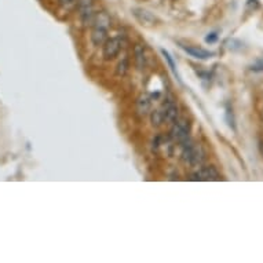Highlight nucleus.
<instances>
[{"label":"nucleus","instance_id":"nucleus-1","mask_svg":"<svg viewBox=\"0 0 263 263\" xmlns=\"http://www.w3.org/2000/svg\"><path fill=\"white\" fill-rule=\"evenodd\" d=\"M110 15L106 11H100L95 14L92 21V32H91V40L95 46H101L108 39L109 29H110Z\"/></svg>","mask_w":263,"mask_h":263},{"label":"nucleus","instance_id":"nucleus-2","mask_svg":"<svg viewBox=\"0 0 263 263\" xmlns=\"http://www.w3.org/2000/svg\"><path fill=\"white\" fill-rule=\"evenodd\" d=\"M182 146V160L190 165H200L204 160V152L201 146L192 143V141H186L181 143Z\"/></svg>","mask_w":263,"mask_h":263},{"label":"nucleus","instance_id":"nucleus-3","mask_svg":"<svg viewBox=\"0 0 263 263\" xmlns=\"http://www.w3.org/2000/svg\"><path fill=\"white\" fill-rule=\"evenodd\" d=\"M174 127L171 129V137L174 141L179 143H183L189 141V133H190V124L186 119H177L175 123H173Z\"/></svg>","mask_w":263,"mask_h":263},{"label":"nucleus","instance_id":"nucleus-4","mask_svg":"<svg viewBox=\"0 0 263 263\" xmlns=\"http://www.w3.org/2000/svg\"><path fill=\"white\" fill-rule=\"evenodd\" d=\"M121 47H123V37L120 35L113 36V37L105 40L104 51H102L105 60H113L120 52Z\"/></svg>","mask_w":263,"mask_h":263},{"label":"nucleus","instance_id":"nucleus-5","mask_svg":"<svg viewBox=\"0 0 263 263\" xmlns=\"http://www.w3.org/2000/svg\"><path fill=\"white\" fill-rule=\"evenodd\" d=\"M76 5L79 6V15L84 25H90L94 21L95 10L92 0H78Z\"/></svg>","mask_w":263,"mask_h":263},{"label":"nucleus","instance_id":"nucleus-6","mask_svg":"<svg viewBox=\"0 0 263 263\" xmlns=\"http://www.w3.org/2000/svg\"><path fill=\"white\" fill-rule=\"evenodd\" d=\"M192 179L193 181H218L220 179V175L214 167H203L192 175Z\"/></svg>","mask_w":263,"mask_h":263},{"label":"nucleus","instance_id":"nucleus-7","mask_svg":"<svg viewBox=\"0 0 263 263\" xmlns=\"http://www.w3.org/2000/svg\"><path fill=\"white\" fill-rule=\"evenodd\" d=\"M181 48L185 52H187L190 57H193L196 60H208L214 55V52L204 50V48L194 47V46H186V44H181Z\"/></svg>","mask_w":263,"mask_h":263},{"label":"nucleus","instance_id":"nucleus-8","mask_svg":"<svg viewBox=\"0 0 263 263\" xmlns=\"http://www.w3.org/2000/svg\"><path fill=\"white\" fill-rule=\"evenodd\" d=\"M161 109L164 110V121H167V123H170V124L175 123V120L178 119L177 105L174 104L171 100H168V102H167V104H164Z\"/></svg>","mask_w":263,"mask_h":263},{"label":"nucleus","instance_id":"nucleus-9","mask_svg":"<svg viewBox=\"0 0 263 263\" xmlns=\"http://www.w3.org/2000/svg\"><path fill=\"white\" fill-rule=\"evenodd\" d=\"M134 15L137 17V20L142 24V25H155L156 17L155 15H152L149 11H146V10L135 9Z\"/></svg>","mask_w":263,"mask_h":263},{"label":"nucleus","instance_id":"nucleus-10","mask_svg":"<svg viewBox=\"0 0 263 263\" xmlns=\"http://www.w3.org/2000/svg\"><path fill=\"white\" fill-rule=\"evenodd\" d=\"M134 55H135V65L139 70H142L146 64V57H145V48L142 44H137L134 48Z\"/></svg>","mask_w":263,"mask_h":263},{"label":"nucleus","instance_id":"nucleus-11","mask_svg":"<svg viewBox=\"0 0 263 263\" xmlns=\"http://www.w3.org/2000/svg\"><path fill=\"white\" fill-rule=\"evenodd\" d=\"M152 101L147 95H141L137 101V109H138V113L141 116H145L147 113L151 112Z\"/></svg>","mask_w":263,"mask_h":263},{"label":"nucleus","instance_id":"nucleus-12","mask_svg":"<svg viewBox=\"0 0 263 263\" xmlns=\"http://www.w3.org/2000/svg\"><path fill=\"white\" fill-rule=\"evenodd\" d=\"M151 121L155 127H160L164 123V110L161 108L156 109L151 113Z\"/></svg>","mask_w":263,"mask_h":263},{"label":"nucleus","instance_id":"nucleus-13","mask_svg":"<svg viewBox=\"0 0 263 263\" xmlns=\"http://www.w3.org/2000/svg\"><path fill=\"white\" fill-rule=\"evenodd\" d=\"M161 54L164 55V58H165V61L168 62L170 65V68H171V70H173V73L177 76V79L181 82V78H179V74H178V70L177 68H175V64H174V60L171 58V55H170V52L168 51H165V50H161Z\"/></svg>","mask_w":263,"mask_h":263},{"label":"nucleus","instance_id":"nucleus-14","mask_svg":"<svg viewBox=\"0 0 263 263\" xmlns=\"http://www.w3.org/2000/svg\"><path fill=\"white\" fill-rule=\"evenodd\" d=\"M127 70H128V58H123V60L119 62L117 65V69H116V73L119 76H124L127 73Z\"/></svg>","mask_w":263,"mask_h":263},{"label":"nucleus","instance_id":"nucleus-15","mask_svg":"<svg viewBox=\"0 0 263 263\" xmlns=\"http://www.w3.org/2000/svg\"><path fill=\"white\" fill-rule=\"evenodd\" d=\"M260 7V3H259V0H247V5L246 9L248 13H254L256 10Z\"/></svg>","mask_w":263,"mask_h":263},{"label":"nucleus","instance_id":"nucleus-16","mask_svg":"<svg viewBox=\"0 0 263 263\" xmlns=\"http://www.w3.org/2000/svg\"><path fill=\"white\" fill-rule=\"evenodd\" d=\"M251 70L255 72V73H260V72H263V58L255 61L254 64L251 65Z\"/></svg>","mask_w":263,"mask_h":263},{"label":"nucleus","instance_id":"nucleus-17","mask_svg":"<svg viewBox=\"0 0 263 263\" xmlns=\"http://www.w3.org/2000/svg\"><path fill=\"white\" fill-rule=\"evenodd\" d=\"M58 2H60V5L62 7H65V9H72L78 3V0H58Z\"/></svg>","mask_w":263,"mask_h":263},{"label":"nucleus","instance_id":"nucleus-18","mask_svg":"<svg viewBox=\"0 0 263 263\" xmlns=\"http://www.w3.org/2000/svg\"><path fill=\"white\" fill-rule=\"evenodd\" d=\"M216 40H218V35H216V33H211V35H208L207 37H205V42H207V43H215Z\"/></svg>","mask_w":263,"mask_h":263}]
</instances>
